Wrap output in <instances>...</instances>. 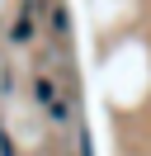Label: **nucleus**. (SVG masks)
<instances>
[{
  "label": "nucleus",
  "instance_id": "nucleus-1",
  "mask_svg": "<svg viewBox=\"0 0 151 156\" xmlns=\"http://www.w3.org/2000/svg\"><path fill=\"white\" fill-rule=\"evenodd\" d=\"M28 90H33L38 114H43L52 128H66V123H71V95H66L61 76H57L52 66H43V62H38V66H33V76H28Z\"/></svg>",
  "mask_w": 151,
  "mask_h": 156
},
{
  "label": "nucleus",
  "instance_id": "nucleus-2",
  "mask_svg": "<svg viewBox=\"0 0 151 156\" xmlns=\"http://www.w3.org/2000/svg\"><path fill=\"white\" fill-rule=\"evenodd\" d=\"M38 10H43V0H19V10H14V24H9V43H14V48H33L38 29H43Z\"/></svg>",
  "mask_w": 151,
  "mask_h": 156
},
{
  "label": "nucleus",
  "instance_id": "nucleus-3",
  "mask_svg": "<svg viewBox=\"0 0 151 156\" xmlns=\"http://www.w3.org/2000/svg\"><path fill=\"white\" fill-rule=\"evenodd\" d=\"M47 29H52V43H57V48H66V38H71V19H66V5H61V0L47 5Z\"/></svg>",
  "mask_w": 151,
  "mask_h": 156
},
{
  "label": "nucleus",
  "instance_id": "nucleus-4",
  "mask_svg": "<svg viewBox=\"0 0 151 156\" xmlns=\"http://www.w3.org/2000/svg\"><path fill=\"white\" fill-rule=\"evenodd\" d=\"M0 156H14V142H9L5 133H0Z\"/></svg>",
  "mask_w": 151,
  "mask_h": 156
}]
</instances>
